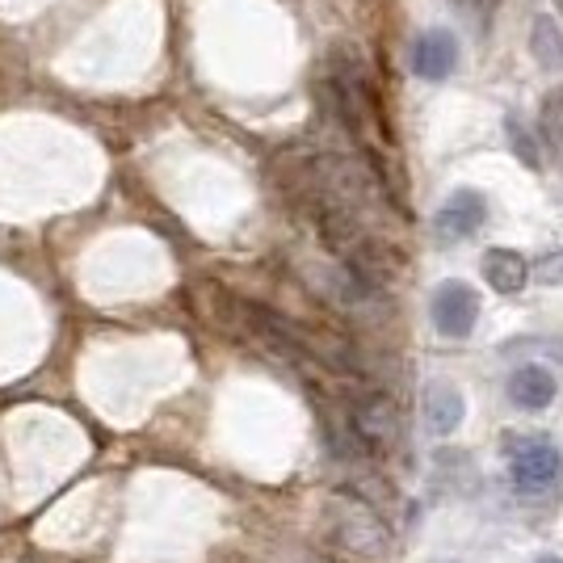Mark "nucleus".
Wrapping results in <instances>:
<instances>
[{
  "mask_svg": "<svg viewBox=\"0 0 563 563\" xmlns=\"http://www.w3.org/2000/svg\"><path fill=\"white\" fill-rule=\"evenodd\" d=\"M563 475V454L551 438H517L509 446V479L517 493L539 496L551 484H560Z\"/></svg>",
  "mask_w": 563,
  "mask_h": 563,
  "instance_id": "nucleus-1",
  "label": "nucleus"
},
{
  "mask_svg": "<svg viewBox=\"0 0 563 563\" xmlns=\"http://www.w3.org/2000/svg\"><path fill=\"white\" fill-rule=\"evenodd\" d=\"M429 316H433V329L442 332L446 341H467L475 324H479V295L467 282L450 278L433 290L429 299Z\"/></svg>",
  "mask_w": 563,
  "mask_h": 563,
  "instance_id": "nucleus-2",
  "label": "nucleus"
},
{
  "mask_svg": "<svg viewBox=\"0 0 563 563\" xmlns=\"http://www.w3.org/2000/svg\"><path fill=\"white\" fill-rule=\"evenodd\" d=\"M484 219H488V198L479 189H454L433 214V235L442 244H459V240H471L479 232Z\"/></svg>",
  "mask_w": 563,
  "mask_h": 563,
  "instance_id": "nucleus-3",
  "label": "nucleus"
},
{
  "mask_svg": "<svg viewBox=\"0 0 563 563\" xmlns=\"http://www.w3.org/2000/svg\"><path fill=\"white\" fill-rule=\"evenodd\" d=\"M463 64V51H459V38L450 34V30H424L417 34V43H412V71L429 80V85H438V80H446L454 76Z\"/></svg>",
  "mask_w": 563,
  "mask_h": 563,
  "instance_id": "nucleus-4",
  "label": "nucleus"
},
{
  "mask_svg": "<svg viewBox=\"0 0 563 563\" xmlns=\"http://www.w3.org/2000/svg\"><path fill=\"white\" fill-rule=\"evenodd\" d=\"M353 433H357V442H362V446L387 450L399 433L396 404H391V399H383V396H371L366 404H357V412H353Z\"/></svg>",
  "mask_w": 563,
  "mask_h": 563,
  "instance_id": "nucleus-5",
  "label": "nucleus"
},
{
  "mask_svg": "<svg viewBox=\"0 0 563 563\" xmlns=\"http://www.w3.org/2000/svg\"><path fill=\"white\" fill-rule=\"evenodd\" d=\"M467 417V399L463 391L454 387V383H429L424 387V424H429V433H438V438H450L459 424Z\"/></svg>",
  "mask_w": 563,
  "mask_h": 563,
  "instance_id": "nucleus-6",
  "label": "nucleus"
},
{
  "mask_svg": "<svg viewBox=\"0 0 563 563\" xmlns=\"http://www.w3.org/2000/svg\"><path fill=\"white\" fill-rule=\"evenodd\" d=\"M560 396V378L551 375L547 366H521L509 378V399H514L521 412H542L551 408Z\"/></svg>",
  "mask_w": 563,
  "mask_h": 563,
  "instance_id": "nucleus-7",
  "label": "nucleus"
},
{
  "mask_svg": "<svg viewBox=\"0 0 563 563\" xmlns=\"http://www.w3.org/2000/svg\"><path fill=\"white\" fill-rule=\"evenodd\" d=\"M479 269H484V282L493 286L496 295H517L530 282V261L514 253V249H488L479 257Z\"/></svg>",
  "mask_w": 563,
  "mask_h": 563,
  "instance_id": "nucleus-8",
  "label": "nucleus"
},
{
  "mask_svg": "<svg viewBox=\"0 0 563 563\" xmlns=\"http://www.w3.org/2000/svg\"><path fill=\"white\" fill-rule=\"evenodd\" d=\"M530 55L547 76H563V25L555 13H539L530 25Z\"/></svg>",
  "mask_w": 563,
  "mask_h": 563,
  "instance_id": "nucleus-9",
  "label": "nucleus"
},
{
  "mask_svg": "<svg viewBox=\"0 0 563 563\" xmlns=\"http://www.w3.org/2000/svg\"><path fill=\"white\" fill-rule=\"evenodd\" d=\"M539 143L542 156H551V165L563 168V89H551L539 106Z\"/></svg>",
  "mask_w": 563,
  "mask_h": 563,
  "instance_id": "nucleus-10",
  "label": "nucleus"
},
{
  "mask_svg": "<svg viewBox=\"0 0 563 563\" xmlns=\"http://www.w3.org/2000/svg\"><path fill=\"white\" fill-rule=\"evenodd\" d=\"M341 542L357 555H378L387 534H383V526L375 521L371 509H357L353 517H341Z\"/></svg>",
  "mask_w": 563,
  "mask_h": 563,
  "instance_id": "nucleus-11",
  "label": "nucleus"
},
{
  "mask_svg": "<svg viewBox=\"0 0 563 563\" xmlns=\"http://www.w3.org/2000/svg\"><path fill=\"white\" fill-rule=\"evenodd\" d=\"M505 140H509V152H514L521 165L530 168V173H539L542 168V143L539 135H534V126L526 122L521 114H505Z\"/></svg>",
  "mask_w": 563,
  "mask_h": 563,
  "instance_id": "nucleus-12",
  "label": "nucleus"
},
{
  "mask_svg": "<svg viewBox=\"0 0 563 563\" xmlns=\"http://www.w3.org/2000/svg\"><path fill=\"white\" fill-rule=\"evenodd\" d=\"M496 4H500V0H450L454 18H459V22L467 25L471 38H488V34H493Z\"/></svg>",
  "mask_w": 563,
  "mask_h": 563,
  "instance_id": "nucleus-13",
  "label": "nucleus"
},
{
  "mask_svg": "<svg viewBox=\"0 0 563 563\" xmlns=\"http://www.w3.org/2000/svg\"><path fill=\"white\" fill-rule=\"evenodd\" d=\"M534 274H539L542 286H563V249L547 253V257L534 265Z\"/></svg>",
  "mask_w": 563,
  "mask_h": 563,
  "instance_id": "nucleus-14",
  "label": "nucleus"
},
{
  "mask_svg": "<svg viewBox=\"0 0 563 563\" xmlns=\"http://www.w3.org/2000/svg\"><path fill=\"white\" fill-rule=\"evenodd\" d=\"M534 563H563V560H560V555H539Z\"/></svg>",
  "mask_w": 563,
  "mask_h": 563,
  "instance_id": "nucleus-15",
  "label": "nucleus"
},
{
  "mask_svg": "<svg viewBox=\"0 0 563 563\" xmlns=\"http://www.w3.org/2000/svg\"><path fill=\"white\" fill-rule=\"evenodd\" d=\"M555 4V13H560V25H563V0H551Z\"/></svg>",
  "mask_w": 563,
  "mask_h": 563,
  "instance_id": "nucleus-16",
  "label": "nucleus"
},
{
  "mask_svg": "<svg viewBox=\"0 0 563 563\" xmlns=\"http://www.w3.org/2000/svg\"><path fill=\"white\" fill-rule=\"evenodd\" d=\"M311 563H332V560H311Z\"/></svg>",
  "mask_w": 563,
  "mask_h": 563,
  "instance_id": "nucleus-17",
  "label": "nucleus"
}]
</instances>
